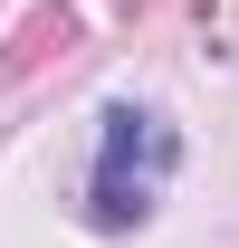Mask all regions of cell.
<instances>
[{"mask_svg": "<svg viewBox=\"0 0 239 248\" xmlns=\"http://www.w3.org/2000/svg\"><path fill=\"white\" fill-rule=\"evenodd\" d=\"M172 124L144 115V105H115L105 115V162H96V229H134V219L153 210V191H163V172H172Z\"/></svg>", "mask_w": 239, "mask_h": 248, "instance_id": "1", "label": "cell"}]
</instances>
